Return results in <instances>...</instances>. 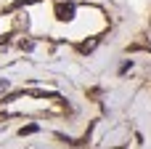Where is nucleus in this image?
Masks as SVG:
<instances>
[{"label":"nucleus","instance_id":"7ed1b4c3","mask_svg":"<svg viewBox=\"0 0 151 149\" xmlns=\"http://www.w3.org/2000/svg\"><path fill=\"white\" fill-rule=\"evenodd\" d=\"M29 133H37V125H27V128L19 131V136H29Z\"/></svg>","mask_w":151,"mask_h":149},{"label":"nucleus","instance_id":"f03ea898","mask_svg":"<svg viewBox=\"0 0 151 149\" xmlns=\"http://www.w3.org/2000/svg\"><path fill=\"white\" fill-rule=\"evenodd\" d=\"M96 45H98V37H93V40H85V43H80V45H77V51H80V53H90V51H93Z\"/></svg>","mask_w":151,"mask_h":149},{"label":"nucleus","instance_id":"f257e3e1","mask_svg":"<svg viewBox=\"0 0 151 149\" xmlns=\"http://www.w3.org/2000/svg\"><path fill=\"white\" fill-rule=\"evenodd\" d=\"M56 19L58 21H72L74 19V3H56Z\"/></svg>","mask_w":151,"mask_h":149},{"label":"nucleus","instance_id":"20e7f679","mask_svg":"<svg viewBox=\"0 0 151 149\" xmlns=\"http://www.w3.org/2000/svg\"><path fill=\"white\" fill-rule=\"evenodd\" d=\"M8 91V80H0V93H5Z\"/></svg>","mask_w":151,"mask_h":149}]
</instances>
